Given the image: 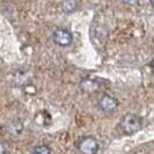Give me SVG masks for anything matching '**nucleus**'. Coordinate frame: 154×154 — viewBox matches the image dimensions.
<instances>
[{
  "label": "nucleus",
  "instance_id": "obj_5",
  "mask_svg": "<svg viewBox=\"0 0 154 154\" xmlns=\"http://www.w3.org/2000/svg\"><path fill=\"white\" fill-rule=\"evenodd\" d=\"M23 126L22 124L19 122H15L11 124L9 126V131L13 134H19L22 131Z\"/></svg>",
  "mask_w": 154,
  "mask_h": 154
},
{
  "label": "nucleus",
  "instance_id": "obj_7",
  "mask_svg": "<svg viewBox=\"0 0 154 154\" xmlns=\"http://www.w3.org/2000/svg\"><path fill=\"white\" fill-rule=\"evenodd\" d=\"M7 153V146L3 142H0V154H6Z\"/></svg>",
  "mask_w": 154,
  "mask_h": 154
},
{
  "label": "nucleus",
  "instance_id": "obj_1",
  "mask_svg": "<svg viewBox=\"0 0 154 154\" xmlns=\"http://www.w3.org/2000/svg\"><path fill=\"white\" fill-rule=\"evenodd\" d=\"M143 122L139 116L134 114H127L122 118L119 124V129L125 135H133L141 129Z\"/></svg>",
  "mask_w": 154,
  "mask_h": 154
},
{
  "label": "nucleus",
  "instance_id": "obj_4",
  "mask_svg": "<svg viewBox=\"0 0 154 154\" xmlns=\"http://www.w3.org/2000/svg\"><path fill=\"white\" fill-rule=\"evenodd\" d=\"M117 105V100L109 95H104L100 102V107L104 112H106L113 111L116 108Z\"/></svg>",
  "mask_w": 154,
  "mask_h": 154
},
{
  "label": "nucleus",
  "instance_id": "obj_3",
  "mask_svg": "<svg viewBox=\"0 0 154 154\" xmlns=\"http://www.w3.org/2000/svg\"><path fill=\"white\" fill-rule=\"evenodd\" d=\"M53 39L55 43L60 46H68L72 41V35L67 29H58L53 33Z\"/></svg>",
  "mask_w": 154,
  "mask_h": 154
},
{
  "label": "nucleus",
  "instance_id": "obj_2",
  "mask_svg": "<svg viewBox=\"0 0 154 154\" xmlns=\"http://www.w3.org/2000/svg\"><path fill=\"white\" fill-rule=\"evenodd\" d=\"M78 149L82 154H97L100 145L94 137H87L79 142Z\"/></svg>",
  "mask_w": 154,
  "mask_h": 154
},
{
  "label": "nucleus",
  "instance_id": "obj_6",
  "mask_svg": "<svg viewBox=\"0 0 154 154\" xmlns=\"http://www.w3.org/2000/svg\"><path fill=\"white\" fill-rule=\"evenodd\" d=\"M33 154H51V150L45 145H39L34 148Z\"/></svg>",
  "mask_w": 154,
  "mask_h": 154
}]
</instances>
